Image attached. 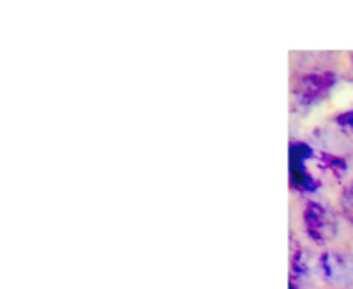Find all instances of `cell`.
Masks as SVG:
<instances>
[{"instance_id":"cell-1","label":"cell","mask_w":353,"mask_h":289,"mask_svg":"<svg viewBox=\"0 0 353 289\" xmlns=\"http://www.w3.org/2000/svg\"><path fill=\"white\" fill-rule=\"evenodd\" d=\"M341 120H345V124H350V126H353V110L352 112L345 114V116L341 117Z\"/></svg>"},{"instance_id":"cell-2","label":"cell","mask_w":353,"mask_h":289,"mask_svg":"<svg viewBox=\"0 0 353 289\" xmlns=\"http://www.w3.org/2000/svg\"><path fill=\"white\" fill-rule=\"evenodd\" d=\"M292 289H293V288H292Z\"/></svg>"}]
</instances>
